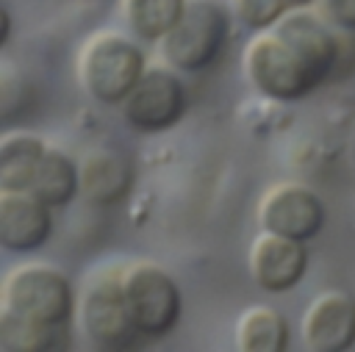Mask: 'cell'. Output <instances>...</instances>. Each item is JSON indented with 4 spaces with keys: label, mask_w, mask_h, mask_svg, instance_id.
<instances>
[{
    "label": "cell",
    "mask_w": 355,
    "mask_h": 352,
    "mask_svg": "<svg viewBox=\"0 0 355 352\" xmlns=\"http://www.w3.org/2000/svg\"><path fill=\"white\" fill-rule=\"evenodd\" d=\"M250 86L275 103H300L322 86V78L305 61V55L275 28L258 30L241 58Z\"/></svg>",
    "instance_id": "cell-1"
},
{
    "label": "cell",
    "mask_w": 355,
    "mask_h": 352,
    "mask_svg": "<svg viewBox=\"0 0 355 352\" xmlns=\"http://www.w3.org/2000/svg\"><path fill=\"white\" fill-rule=\"evenodd\" d=\"M144 72L147 58L136 36L116 30H97L78 55V80L100 105H122Z\"/></svg>",
    "instance_id": "cell-2"
},
{
    "label": "cell",
    "mask_w": 355,
    "mask_h": 352,
    "mask_svg": "<svg viewBox=\"0 0 355 352\" xmlns=\"http://www.w3.org/2000/svg\"><path fill=\"white\" fill-rule=\"evenodd\" d=\"M78 322L97 349L122 352L136 346L139 330L125 297V266L94 269L78 297Z\"/></svg>",
    "instance_id": "cell-3"
},
{
    "label": "cell",
    "mask_w": 355,
    "mask_h": 352,
    "mask_svg": "<svg viewBox=\"0 0 355 352\" xmlns=\"http://www.w3.org/2000/svg\"><path fill=\"white\" fill-rule=\"evenodd\" d=\"M230 8L219 0H189L183 19L158 42V55L178 72L208 69L227 47Z\"/></svg>",
    "instance_id": "cell-4"
},
{
    "label": "cell",
    "mask_w": 355,
    "mask_h": 352,
    "mask_svg": "<svg viewBox=\"0 0 355 352\" xmlns=\"http://www.w3.org/2000/svg\"><path fill=\"white\" fill-rule=\"evenodd\" d=\"M0 308L61 330L78 313V297L61 269L47 263H22L6 274Z\"/></svg>",
    "instance_id": "cell-5"
},
{
    "label": "cell",
    "mask_w": 355,
    "mask_h": 352,
    "mask_svg": "<svg viewBox=\"0 0 355 352\" xmlns=\"http://www.w3.org/2000/svg\"><path fill=\"white\" fill-rule=\"evenodd\" d=\"M125 297L136 330L144 338L169 335L183 316V294L178 280L158 263L136 261L125 266Z\"/></svg>",
    "instance_id": "cell-6"
},
{
    "label": "cell",
    "mask_w": 355,
    "mask_h": 352,
    "mask_svg": "<svg viewBox=\"0 0 355 352\" xmlns=\"http://www.w3.org/2000/svg\"><path fill=\"white\" fill-rule=\"evenodd\" d=\"M189 108V94L178 69L166 67H147L141 80L119 105L122 119L136 133H164L175 127Z\"/></svg>",
    "instance_id": "cell-7"
},
{
    "label": "cell",
    "mask_w": 355,
    "mask_h": 352,
    "mask_svg": "<svg viewBox=\"0 0 355 352\" xmlns=\"http://www.w3.org/2000/svg\"><path fill=\"white\" fill-rule=\"evenodd\" d=\"M258 227L308 244L324 227V202L305 183H277L258 202Z\"/></svg>",
    "instance_id": "cell-8"
},
{
    "label": "cell",
    "mask_w": 355,
    "mask_h": 352,
    "mask_svg": "<svg viewBox=\"0 0 355 352\" xmlns=\"http://www.w3.org/2000/svg\"><path fill=\"white\" fill-rule=\"evenodd\" d=\"M308 247L305 241H294L277 233L261 230V236L250 247V277L266 294H286L302 283L308 272Z\"/></svg>",
    "instance_id": "cell-9"
},
{
    "label": "cell",
    "mask_w": 355,
    "mask_h": 352,
    "mask_svg": "<svg viewBox=\"0 0 355 352\" xmlns=\"http://www.w3.org/2000/svg\"><path fill=\"white\" fill-rule=\"evenodd\" d=\"M53 236V208L33 191H0V247L28 255Z\"/></svg>",
    "instance_id": "cell-10"
},
{
    "label": "cell",
    "mask_w": 355,
    "mask_h": 352,
    "mask_svg": "<svg viewBox=\"0 0 355 352\" xmlns=\"http://www.w3.org/2000/svg\"><path fill=\"white\" fill-rule=\"evenodd\" d=\"M302 341L311 352H347L355 346V299L344 291L319 294L302 316Z\"/></svg>",
    "instance_id": "cell-11"
},
{
    "label": "cell",
    "mask_w": 355,
    "mask_h": 352,
    "mask_svg": "<svg viewBox=\"0 0 355 352\" xmlns=\"http://www.w3.org/2000/svg\"><path fill=\"white\" fill-rule=\"evenodd\" d=\"M133 166L114 150H92L80 161V194L94 208L119 205L133 188Z\"/></svg>",
    "instance_id": "cell-12"
},
{
    "label": "cell",
    "mask_w": 355,
    "mask_h": 352,
    "mask_svg": "<svg viewBox=\"0 0 355 352\" xmlns=\"http://www.w3.org/2000/svg\"><path fill=\"white\" fill-rule=\"evenodd\" d=\"M47 150L50 144L36 133H6L0 139V191H31Z\"/></svg>",
    "instance_id": "cell-13"
},
{
    "label": "cell",
    "mask_w": 355,
    "mask_h": 352,
    "mask_svg": "<svg viewBox=\"0 0 355 352\" xmlns=\"http://www.w3.org/2000/svg\"><path fill=\"white\" fill-rule=\"evenodd\" d=\"M291 344L288 319L266 305L247 308L236 324V346L241 352H286Z\"/></svg>",
    "instance_id": "cell-14"
},
{
    "label": "cell",
    "mask_w": 355,
    "mask_h": 352,
    "mask_svg": "<svg viewBox=\"0 0 355 352\" xmlns=\"http://www.w3.org/2000/svg\"><path fill=\"white\" fill-rule=\"evenodd\" d=\"M189 0H122L128 30L147 44H158L186 14Z\"/></svg>",
    "instance_id": "cell-15"
},
{
    "label": "cell",
    "mask_w": 355,
    "mask_h": 352,
    "mask_svg": "<svg viewBox=\"0 0 355 352\" xmlns=\"http://www.w3.org/2000/svg\"><path fill=\"white\" fill-rule=\"evenodd\" d=\"M31 191L42 202H47L53 211L67 208L80 194V164H75L67 152L50 147L36 177H33Z\"/></svg>",
    "instance_id": "cell-16"
},
{
    "label": "cell",
    "mask_w": 355,
    "mask_h": 352,
    "mask_svg": "<svg viewBox=\"0 0 355 352\" xmlns=\"http://www.w3.org/2000/svg\"><path fill=\"white\" fill-rule=\"evenodd\" d=\"M58 344V327L25 319L0 308V349L6 352H47Z\"/></svg>",
    "instance_id": "cell-17"
},
{
    "label": "cell",
    "mask_w": 355,
    "mask_h": 352,
    "mask_svg": "<svg viewBox=\"0 0 355 352\" xmlns=\"http://www.w3.org/2000/svg\"><path fill=\"white\" fill-rule=\"evenodd\" d=\"M227 8L247 30L255 33L275 28L291 11L286 0H227Z\"/></svg>",
    "instance_id": "cell-18"
},
{
    "label": "cell",
    "mask_w": 355,
    "mask_h": 352,
    "mask_svg": "<svg viewBox=\"0 0 355 352\" xmlns=\"http://www.w3.org/2000/svg\"><path fill=\"white\" fill-rule=\"evenodd\" d=\"M322 17L338 28L355 30V0H324Z\"/></svg>",
    "instance_id": "cell-19"
},
{
    "label": "cell",
    "mask_w": 355,
    "mask_h": 352,
    "mask_svg": "<svg viewBox=\"0 0 355 352\" xmlns=\"http://www.w3.org/2000/svg\"><path fill=\"white\" fill-rule=\"evenodd\" d=\"M288 3V8H311L316 0H286Z\"/></svg>",
    "instance_id": "cell-20"
}]
</instances>
